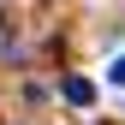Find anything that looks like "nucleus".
Here are the masks:
<instances>
[{
	"label": "nucleus",
	"instance_id": "f03ea898",
	"mask_svg": "<svg viewBox=\"0 0 125 125\" xmlns=\"http://www.w3.org/2000/svg\"><path fill=\"white\" fill-rule=\"evenodd\" d=\"M107 83H119V89H125V54L113 60V66H107Z\"/></svg>",
	"mask_w": 125,
	"mask_h": 125
},
{
	"label": "nucleus",
	"instance_id": "f257e3e1",
	"mask_svg": "<svg viewBox=\"0 0 125 125\" xmlns=\"http://www.w3.org/2000/svg\"><path fill=\"white\" fill-rule=\"evenodd\" d=\"M66 101L72 107H89L95 101V83H89V77H66Z\"/></svg>",
	"mask_w": 125,
	"mask_h": 125
}]
</instances>
